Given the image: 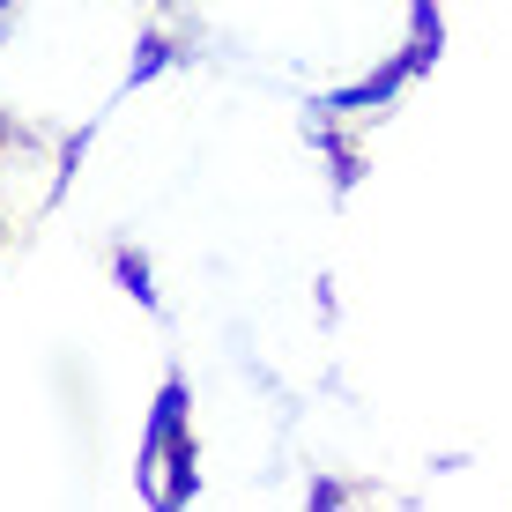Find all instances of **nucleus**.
Here are the masks:
<instances>
[{
    "label": "nucleus",
    "mask_w": 512,
    "mask_h": 512,
    "mask_svg": "<svg viewBox=\"0 0 512 512\" xmlns=\"http://www.w3.org/2000/svg\"><path fill=\"white\" fill-rule=\"evenodd\" d=\"M141 490H149V498H179L186 490V446H179V423L164 416V431L149 438V475H141Z\"/></svg>",
    "instance_id": "f257e3e1"
}]
</instances>
